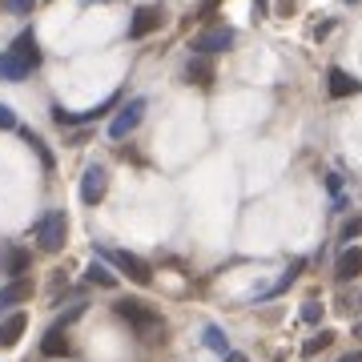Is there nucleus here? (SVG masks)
<instances>
[{
	"mask_svg": "<svg viewBox=\"0 0 362 362\" xmlns=\"http://www.w3.org/2000/svg\"><path fill=\"white\" fill-rule=\"evenodd\" d=\"M233 28H226V25H218V28H206V33H197L194 37V57H214V52H226V49H233Z\"/></svg>",
	"mask_w": 362,
	"mask_h": 362,
	"instance_id": "nucleus-5",
	"label": "nucleus"
},
{
	"mask_svg": "<svg viewBox=\"0 0 362 362\" xmlns=\"http://www.w3.org/2000/svg\"><path fill=\"white\" fill-rule=\"evenodd\" d=\"M81 314H85V302H77V306H69V310L61 314V318H57V326H61V330H65V326H73V322H77Z\"/></svg>",
	"mask_w": 362,
	"mask_h": 362,
	"instance_id": "nucleus-23",
	"label": "nucleus"
},
{
	"mask_svg": "<svg viewBox=\"0 0 362 362\" xmlns=\"http://www.w3.org/2000/svg\"><path fill=\"white\" fill-rule=\"evenodd\" d=\"M358 233H362V218H350L346 226H342V242H346V246H350V242H354Z\"/></svg>",
	"mask_w": 362,
	"mask_h": 362,
	"instance_id": "nucleus-24",
	"label": "nucleus"
},
{
	"mask_svg": "<svg viewBox=\"0 0 362 362\" xmlns=\"http://www.w3.org/2000/svg\"><path fill=\"white\" fill-rule=\"evenodd\" d=\"M258 4H266V0H258Z\"/></svg>",
	"mask_w": 362,
	"mask_h": 362,
	"instance_id": "nucleus-30",
	"label": "nucleus"
},
{
	"mask_svg": "<svg viewBox=\"0 0 362 362\" xmlns=\"http://www.w3.org/2000/svg\"><path fill=\"white\" fill-rule=\"evenodd\" d=\"M28 262H33V254H25V250H4V254H0V270L21 278V274L28 270Z\"/></svg>",
	"mask_w": 362,
	"mask_h": 362,
	"instance_id": "nucleus-14",
	"label": "nucleus"
},
{
	"mask_svg": "<svg viewBox=\"0 0 362 362\" xmlns=\"http://www.w3.org/2000/svg\"><path fill=\"white\" fill-rule=\"evenodd\" d=\"M8 52H13V57L28 69V73H37V65H40V45H37V37H33V33H21V37L8 45Z\"/></svg>",
	"mask_w": 362,
	"mask_h": 362,
	"instance_id": "nucleus-8",
	"label": "nucleus"
},
{
	"mask_svg": "<svg viewBox=\"0 0 362 362\" xmlns=\"http://www.w3.org/2000/svg\"><path fill=\"white\" fill-rule=\"evenodd\" d=\"M226 362H246V354H238V350H230V354H226Z\"/></svg>",
	"mask_w": 362,
	"mask_h": 362,
	"instance_id": "nucleus-28",
	"label": "nucleus"
},
{
	"mask_svg": "<svg viewBox=\"0 0 362 362\" xmlns=\"http://www.w3.org/2000/svg\"><path fill=\"white\" fill-rule=\"evenodd\" d=\"M85 286H117V278H113V270H109V266L93 262L89 270H85Z\"/></svg>",
	"mask_w": 362,
	"mask_h": 362,
	"instance_id": "nucleus-19",
	"label": "nucleus"
},
{
	"mask_svg": "<svg viewBox=\"0 0 362 362\" xmlns=\"http://www.w3.org/2000/svg\"><path fill=\"white\" fill-rule=\"evenodd\" d=\"M25 330H28V314L25 310L4 314V318H0V346H16V342L25 338Z\"/></svg>",
	"mask_w": 362,
	"mask_h": 362,
	"instance_id": "nucleus-10",
	"label": "nucleus"
},
{
	"mask_svg": "<svg viewBox=\"0 0 362 362\" xmlns=\"http://www.w3.org/2000/svg\"><path fill=\"white\" fill-rule=\"evenodd\" d=\"M65 233H69L65 214H45V218L37 221V230H33V242H37L40 254H57V250L65 246Z\"/></svg>",
	"mask_w": 362,
	"mask_h": 362,
	"instance_id": "nucleus-2",
	"label": "nucleus"
},
{
	"mask_svg": "<svg viewBox=\"0 0 362 362\" xmlns=\"http://www.w3.org/2000/svg\"><path fill=\"white\" fill-rule=\"evenodd\" d=\"M298 274H302V262H294V266H290V270H286L282 278H278V282H274L270 290H266V294H258V302H266V298H278V294H286V290H290V286L298 282Z\"/></svg>",
	"mask_w": 362,
	"mask_h": 362,
	"instance_id": "nucleus-17",
	"label": "nucleus"
},
{
	"mask_svg": "<svg viewBox=\"0 0 362 362\" xmlns=\"http://www.w3.org/2000/svg\"><path fill=\"white\" fill-rule=\"evenodd\" d=\"M25 77H28V69L16 61L13 52H8V49L0 52V81H25Z\"/></svg>",
	"mask_w": 362,
	"mask_h": 362,
	"instance_id": "nucleus-16",
	"label": "nucleus"
},
{
	"mask_svg": "<svg viewBox=\"0 0 362 362\" xmlns=\"http://www.w3.org/2000/svg\"><path fill=\"white\" fill-rule=\"evenodd\" d=\"M218 4H221V0H202V8H197V13H202V16H209L214 8H218Z\"/></svg>",
	"mask_w": 362,
	"mask_h": 362,
	"instance_id": "nucleus-26",
	"label": "nucleus"
},
{
	"mask_svg": "<svg viewBox=\"0 0 362 362\" xmlns=\"http://www.w3.org/2000/svg\"><path fill=\"white\" fill-rule=\"evenodd\" d=\"M330 342H334V330H318L314 338H306V346H302V358H314V354H322Z\"/></svg>",
	"mask_w": 362,
	"mask_h": 362,
	"instance_id": "nucleus-20",
	"label": "nucleus"
},
{
	"mask_svg": "<svg viewBox=\"0 0 362 362\" xmlns=\"http://www.w3.org/2000/svg\"><path fill=\"white\" fill-rule=\"evenodd\" d=\"M354 338H362V322H354Z\"/></svg>",
	"mask_w": 362,
	"mask_h": 362,
	"instance_id": "nucleus-29",
	"label": "nucleus"
},
{
	"mask_svg": "<svg viewBox=\"0 0 362 362\" xmlns=\"http://www.w3.org/2000/svg\"><path fill=\"white\" fill-rule=\"evenodd\" d=\"M326 93H330L334 101H342V97L362 93V81H354L350 73H342V69H330V73H326Z\"/></svg>",
	"mask_w": 362,
	"mask_h": 362,
	"instance_id": "nucleus-11",
	"label": "nucleus"
},
{
	"mask_svg": "<svg viewBox=\"0 0 362 362\" xmlns=\"http://www.w3.org/2000/svg\"><path fill=\"white\" fill-rule=\"evenodd\" d=\"M97 254H101L105 262H113L117 270L129 278V282H137V286L153 282V266H149V262H141L137 254H129V250H97Z\"/></svg>",
	"mask_w": 362,
	"mask_h": 362,
	"instance_id": "nucleus-3",
	"label": "nucleus"
},
{
	"mask_svg": "<svg viewBox=\"0 0 362 362\" xmlns=\"http://www.w3.org/2000/svg\"><path fill=\"white\" fill-rule=\"evenodd\" d=\"M40 354H45V358H61V354H69V338H65L61 326L45 330V338H40Z\"/></svg>",
	"mask_w": 362,
	"mask_h": 362,
	"instance_id": "nucleus-12",
	"label": "nucleus"
},
{
	"mask_svg": "<svg viewBox=\"0 0 362 362\" xmlns=\"http://www.w3.org/2000/svg\"><path fill=\"white\" fill-rule=\"evenodd\" d=\"M105 185H109V173H105L101 165H89L85 177H81V202H85V206H97L105 197Z\"/></svg>",
	"mask_w": 362,
	"mask_h": 362,
	"instance_id": "nucleus-7",
	"label": "nucleus"
},
{
	"mask_svg": "<svg viewBox=\"0 0 362 362\" xmlns=\"http://www.w3.org/2000/svg\"><path fill=\"white\" fill-rule=\"evenodd\" d=\"M202 342H206L214 354H230V338H226V330H218V326H206V330H202Z\"/></svg>",
	"mask_w": 362,
	"mask_h": 362,
	"instance_id": "nucleus-18",
	"label": "nucleus"
},
{
	"mask_svg": "<svg viewBox=\"0 0 362 362\" xmlns=\"http://www.w3.org/2000/svg\"><path fill=\"white\" fill-rule=\"evenodd\" d=\"M358 274H362V246H342V254L334 262V278L338 282H354Z\"/></svg>",
	"mask_w": 362,
	"mask_h": 362,
	"instance_id": "nucleus-9",
	"label": "nucleus"
},
{
	"mask_svg": "<svg viewBox=\"0 0 362 362\" xmlns=\"http://www.w3.org/2000/svg\"><path fill=\"white\" fill-rule=\"evenodd\" d=\"M28 294H33V286H28L25 278H13V282L0 290V310H8V306H16V302H25Z\"/></svg>",
	"mask_w": 362,
	"mask_h": 362,
	"instance_id": "nucleus-13",
	"label": "nucleus"
},
{
	"mask_svg": "<svg viewBox=\"0 0 362 362\" xmlns=\"http://www.w3.org/2000/svg\"><path fill=\"white\" fill-rule=\"evenodd\" d=\"M185 81H194V85L209 89V85H214V65H209L206 57H197V61H189V65H185Z\"/></svg>",
	"mask_w": 362,
	"mask_h": 362,
	"instance_id": "nucleus-15",
	"label": "nucleus"
},
{
	"mask_svg": "<svg viewBox=\"0 0 362 362\" xmlns=\"http://www.w3.org/2000/svg\"><path fill=\"white\" fill-rule=\"evenodd\" d=\"M350 4H354V0H350Z\"/></svg>",
	"mask_w": 362,
	"mask_h": 362,
	"instance_id": "nucleus-31",
	"label": "nucleus"
},
{
	"mask_svg": "<svg viewBox=\"0 0 362 362\" xmlns=\"http://www.w3.org/2000/svg\"><path fill=\"white\" fill-rule=\"evenodd\" d=\"M161 16L165 13H161L157 4H141L129 21V40H145L149 33H157V28H161Z\"/></svg>",
	"mask_w": 362,
	"mask_h": 362,
	"instance_id": "nucleus-6",
	"label": "nucleus"
},
{
	"mask_svg": "<svg viewBox=\"0 0 362 362\" xmlns=\"http://www.w3.org/2000/svg\"><path fill=\"white\" fill-rule=\"evenodd\" d=\"M0 129H16V113L8 105H0Z\"/></svg>",
	"mask_w": 362,
	"mask_h": 362,
	"instance_id": "nucleus-25",
	"label": "nucleus"
},
{
	"mask_svg": "<svg viewBox=\"0 0 362 362\" xmlns=\"http://www.w3.org/2000/svg\"><path fill=\"white\" fill-rule=\"evenodd\" d=\"M141 117H145V101L137 97V101H129V105H121L113 113V121H109V137L113 141H125L137 125H141Z\"/></svg>",
	"mask_w": 362,
	"mask_h": 362,
	"instance_id": "nucleus-4",
	"label": "nucleus"
},
{
	"mask_svg": "<svg viewBox=\"0 0 362 362\" xmlns=\"http://www.w3.org/2000/svg\"><path fill=\"white\" fill-rule=\"evenodd\" d=\"M113 314H117V318H121L125 326H129V330H137L141 338L165 334V322H161V314H157L149 302H141V298H117V302H113Z\"/></svg>",
	"mask_w": 362,
	"mask_h": 362,
	"instance_id": "nucleus-1",
	"label": "nucleus"
},
{
	"mask_svg": "<svg viewBox=\"0 0 362 362\" xmlns=\"http://www.w3.org/2000/svg\"><path fill=\"white\" fill-rule=\"evenodd\" d=\"M33 4H37V0H0V8H4V13H13V16L33 13Z\"/></svg>",
	"mask_w": 362,
	"mask_h": 362,
	"instance_id": "nucleus-22",
	"label": "nucleus"
},
{
	"mask_svg": "<svg viewBox=\"0 0 362 362\" xmlns=\"http://www.w3.org/2000/svg\"><path fill=\"white\" fill-rule=\"evenodd\" d=\"M338 362H362V350H350V354H342Z\"/></svg>",
	"mask_w": 362,
	"mask_h": 362,
	"instance_id": "nucleus-27",
	"label": "nucleus"
},
{
	"mask_svg": "<svg viewBox=\"0 0 362 362\" xmlns=\"http://www.w3.org/2000/svg\"><path fill=\"white\" fill-rule=\"evenodd\" d=\"M302 322H306V326L322 322V302H314V298H310V302H302Z\"/></svg>",
	"mask_w": 362,
	"mask_h": 362,
	"instance_id": "nucleus-21",
	"label": "nucleus"
}]
</instances>
